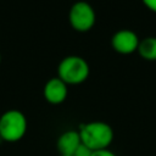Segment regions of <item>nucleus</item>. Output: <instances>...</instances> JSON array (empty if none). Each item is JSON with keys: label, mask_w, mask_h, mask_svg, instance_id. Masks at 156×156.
I'll return each mask as SVG.
<instances>
[{"label": "nucleus", "mask_w": 156, "mask_h": 156, "mask_svg": "<svg viewBox=\"0 0 156 156\" xmlns=\"http://www.w3.org/2000/svg\"><path fill=\"white\" fill-rule=\"evenodd\" d=\"M79 136L82 144L90 151L108 149L113 140V129L102 121H93L79 126Z\"/></svg>", "instance_id": "f257e3e1"}, {"label": "nucleus", "mask_w": 156, "mask_h": 156, "mask_svg": "<svg viewBox=\"0 0 156 156\" xmlns=\"http://www.w3.org/2000/svg\"><path fill=\"white\" fill-rule=\"evenodd\" d=\"M89 72L90 68L88 62L83 57L77 55L63 57L57 66V77L67 85L83 83L89 77Z\"/></svg>", "instance_id": "f03ea898"}, {"label": "nucleus", "mask_w": 156, "mask_h": 156, "mask_svg": "<svg viewBox=\"0 0 156 156\" xmlns=\"http://www.w3.org/2000/svg\"><path fill=\"white\" fill-rule=\"evenodd\" d=\"M27 118L20 110H9L0 116V139L7 143L20 141L27 132Z\"/></svg>", "instance_id": "7ed1b4c3"}, {"label": "nucleus", "mask_w": 156, "mask_h": 156, "mask_svg": "<svg viewBox=\"0 0 156 156\" xmlns=\"http://www.w3.org/2000/svg\"><path fill=\"white\" fill-rule=\"evenodd\" d=\"M95 20H96L95 11L91 7V5L88 4L87 1L74 2L68 13V21L72 28L77 32L90 30L95 24Z\"/></svg>", "instance_id": "20e7f679"}, {"label": "nucleus", "mask_w": 156, "mask_h": 156, "mask_svg": "<svg viewBox=\"0 0 156 156\" xmlns=\"http://www.w3.org/2000/svg\"><path fill=\"white\" fill-rule=\"evenodd\" d=\"M138 35L130 29H119L111 38V45L113 50L122 55H129L138 50L139 45Z\"/></svg>", "instance_id": "39448f33"}, {"label": "nucleus", "mask_w": 156, "mask_h": 156, "mask_svg": "<svg viewBox=\"0 0 156 156\" xmlns=\"http://www.w3.org/2000/svg\"><path fill=\"white\" fill-rule=\"evenodd\" d=\"M43 94L49 104L60 105L66 100L68 95V88L63 80H61L58 77H55L45 83Z\"/></svg>", "instance_id": "423d86ee"}, {"label": "nucleus", "mask_w": 156, "mask_h": 156, "mask_svg": "<svg viewBox=\"0 0 156 156\" xmlns=\"http://www.w3.org/2000/svg\"><path fill=\"white\" fill-rule=\"evenodd\" d=\"M82 145L79 132L76 129H69L63 132L58 138H57V150L61 156H68L73 154L79 146Z\"/></svg>", "instance_id": "0eeeda50"}, {"label": "nucleus", "mask_w": 156, "mask_h": 156, "mask_svg": "<svg viewBox=\"0 0 156 156\" xmlns=\"http://www.w3.org/2000/svg\"><path fill=\"white\" fill-rule=\"evenodd\" d=\"M138 54L146 61H156V37H146L139 41Z\"/></svg>", "instance_id": "6e6552de"}, {"label": "nucleus", "mask_w": 156, "mask_h": 156, "mask_svg": "<svg viewBox=\"0 0 156 156\" xmlns=\"http://www.w3.org/2000/svg\"><path fill=\"white\" fill-rule=\"evenodd\" d=\"M90 155H91V151L82 144L73 154H71V155H68V156H90Z\"/></svg>", "instance_id": "1a4fd4ad"}, {"label": "nucleus", "mask_w": 156, "mask_h": 156, "mask_svg": "<svg viewBox=\"0 0 156 156\" xmlns=\"http://www.w3.org/2000/svg\"><path fill=\"white\" fill-rule=\"evenodd\" d=\"M90 156H117L113 151L110 149H104V150H98V151H91Z\"/></svg>", "instance_id": "9d476101"}, {"label": "nucleus", "mask_w": 156, "mask_h": 156, "mask_svg": "<svg viewBox=\"0 0 156 156\" xmlns=\"http://www.w3.org/2000/svg\"><path fill=\"white\" fill-rule=\"evenodd\" d=\"M143 4L151 11L156 13V0H143Z\"/></svg>", "instance_id": "9b49d317"}, {"label": "nucleus", "mask_w": 156, "mask_h": 156, "mask_svg": "<svg viewBox=\"0 0 156 156\" xmlns=\"http://www.w3.org/2000/svg\"><path fill=\"white\" fill-rule=\"evenodd\" d=\"M0 62H1V55H0Z\"/></svg>", "instance_id": "f8f14e48"}]
</instances>
